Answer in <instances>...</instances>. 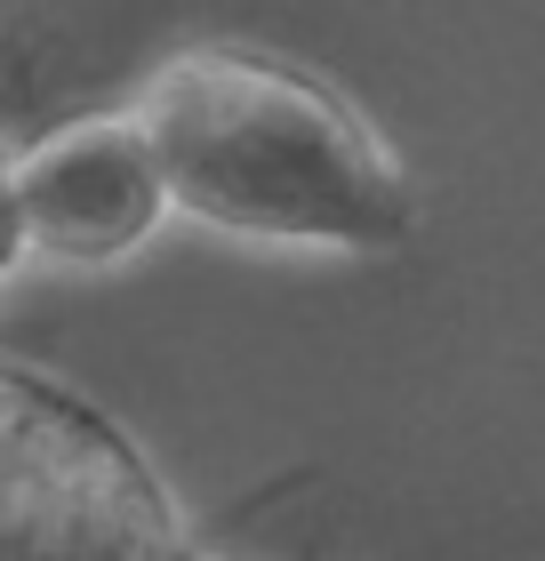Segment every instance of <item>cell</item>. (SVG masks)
Returning a JSON list of instances; mask_svg holds the SVG:
<instances>
[{"label": "cell", "instance_id": "3957f363", "mask_svg": "<svg viewBox=\"0 0 545 561\" xmlns=\"http://www.w3.org/2000/svg\"><path fill=\"white\" fill-rule=\"evenodd\" d=\"M16 201H24V241L57 265H113L137 241H152L161 217H177L169 169L137 105L81 113L33 137L16 152Z\"/></svg>", "mask_w": 545, "mask_h": 561}, {"label": "cell", "instance_id": "6da1fadb", "mask_svg": "<svg viewBox=\"0 0 545 561\" xmlns=\"http://www.w3.org/2000/svg\"><path fill=\"white\" fill-rule=\"evenodd\" d=\"M169 169L177 217L265 249L377 257L418 233V193L370 121L265 48H177L128 96Z\"/></svg>", "mask_w": 545, "mask_h": 561}, {"label": "cell", "instance_id": "277c9868", "mask_svg": "<svg viewBox=\"0 0 545 561\" xmlns=\"http://www.w3.org/2000/svg\"><path fill=\"white\" fill-rule=\"evenodd\" d=\"M24 257H33V241H24V201H16V152H0V280Z\"/></svg>", "mask_w": 545, "mask_h": 561}, {"label": "cell", "instance_id": "7a4b0ae2", "mask_svg": "<svg viewBox=\"0 0 545 561\" xmlns=\"http://www.w3.org/2000/svg\"><path fill=\"white\" fill-rule=\"evenodd\" d=\"M185 522L152 466L96 410L0 369V561L177 553Z\"/></svg>", "mask_w": 545, "mask_h": 561}]
</instances>
